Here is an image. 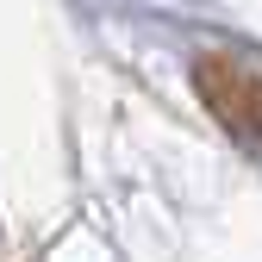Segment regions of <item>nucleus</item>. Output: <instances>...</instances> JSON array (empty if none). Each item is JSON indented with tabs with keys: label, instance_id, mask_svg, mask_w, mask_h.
I'll return each mask as SVG.
<instances>
[{
	"label": "nucleus",
	"instance_id": "nucleus-1",
	"mask_svg": "<svg viewBox=\"0 0 262 262\" xmlns=\"http://www.w3.org/2000/svg\"><path fill=\"white\" fill-rule=\"evenodd\" d=\"M200 94L219 106V119L262 156V75H250V69H237V62L212 56V62H200Z\"/></svg>",
	"mask_w": 262,
	"mask_h": 262
}]
</instances>
